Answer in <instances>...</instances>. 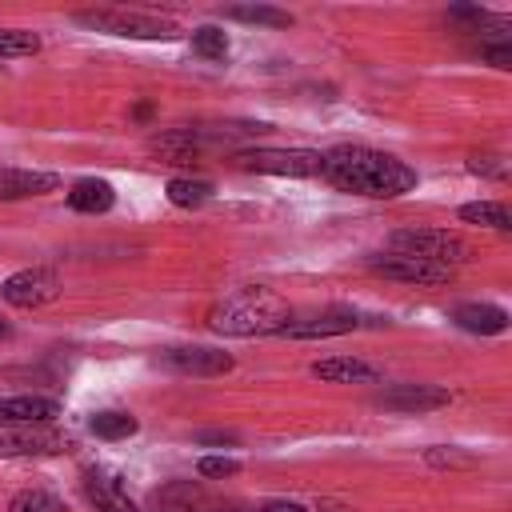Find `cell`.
Returning <instances> with one entry per match:
<instances>
[{"label":"cell","instance_id":"ffe728a7","mask_svg":"<svg viewBox=\"0 0 512 512\" xmlns=\"http://www.w3.org/2000/svg\"><path fill=\"white\" fill-rule=\"evenodd\" d=\"M168 200L176 204V208H200V204H208L212 200V184L208 180H192V176H176V180H168Z\"/></svg>","mask_w":512,"mask_h":512},{"label":"cell","instance_id":"ac0fdd59","mask_svg":"<svg viewBox=\"0 0 512 512\" xmlns=\"http://www.w3.org/2000/svg\"><path fill=\"white\" fill-rule=\"evenodd\" d=\"M136 416L132 412H120V408H108V412H96V416H88V432L92 436H100V440H128V436H136Z\"/></svg>","mask_w":512,"mask_h":512},{"label":"cell","instance_id":"1f68e13d","mask_svg":"<svg viewBox=\"0 0 512 512\" xmlns=\"http://www.w3.org/2000/svg\"><path fill=\"white\" fill-rule=\"evenodd\" d=\"M8 336H12V328H8L4 320H0V340H8Z\"/></svg>","mask_w":512,"mask_h":512},{"label":"cell","instance_id":"9c48e42d","mask_svg":"<svg viewBox=\"0 0 512 512\" xmlns=\"http://www.w3.org/2000/svg\"><path fill=\"white\" fill-rule=\"evenodd\" d=\"M452 400L448 388H436V384H392L376 396V404L384 412H404V416H420V412H436Z\"/></svg>","mask_w":512,"mask_h":512},{"label":"cell","instance_id":"e0dca14e","mask_svg":"<svg viewBox=\"0 0 512 512\" xmlns=\"http://www.w3.org/2000/svg\"><path fill=\"white\" fill-rule=\"evenodd\" d=\"M68 204H72V212L100 216V212H108V208L116 204V192H112V184H108V180L84 176V180H76V184L68 188Z\"/></svg>","mask_w":512,"mask_h":512},{"label":"cell","instance_id":"9a60e30c","mask_svg":"<svg viewBox=\"0 0 512 512\" xmlns=\"http://www.w3.org/2000/svg\"><path fill=\"white\" fill-rule=\"evenodd\" d=\"M452 320H456V328L476 332V336H500L508 328V312L500 304H456Z\"/></svg>","mask_w":512,"mask_h":512},{"label":"cell","instance_id":"ba28073f","mask_svg":"<svg viewBox=\"0 0 512 512\" xmlns=\"http://www.w3.org/2000/svg\"><path fill=\"white\" fill-rule=\"evenodd\" d=\"M368 268L384 280H400V284H416V288H436V284H452V268L444 264H428L416 256H400V252H380L368 260Z\"/></svg>","mask_w":512,"mask_h":512},{"label":"cell","instance_id":"44dd1931","mask_svg":"<svg viewBox=\"0 0 512 512\" xmlns=\"http://www.w3.org/2000/svg\"><path fill=\"white\" fill-rule=\"evenodd\" d=\"M228 20H244V24H268V28H292V12H280V8H268V4H240V8H224Z\"/></svg>","mask_w":512,"mask_h":512},{"label":"cell","instance_id":"277c9868","mask_svg":"<svg viewBox=\"0 0 512 512\" xmlns=\"http://www.w3.org/2000/svg\"><path fill=\"white\" fill-rule=\"evenodd\" d=\"M388 252L416 256V260L444 264V268H456L472 256L468 240L460 232H448V228H400V232L388 236Z\"/></svg>","mask_w":512,"mask_h":512},{"label":"cell","instance_id":"f1b7e54d","mask_svg":"<svg viewBox=\"0 0 512 512\" xmlns=\"http://www.w3.org/2000/svg\"><path fill=\"white\" fill-rule=\"evenodd\" d=\"M196 444H236V432H196Z\"/></svg>","mask_w":512,"mask_h":512},{"label":"cell","instance_id":"d6986e66","mask_svg":"<svg viewBox=\"0 0 512 512\" xmlns=\"http://www.w3.org/2000/svg\"><path fill=\"white\" fill-rule=\"evenodd\" d=\"M460 220H464V224H484V228H496V232H508V228H512L508 204H500V200H476V204H464V208H460Z\"/></svg>","mask_w":512,"mask_h":512},{"label":"cell","instance_id":"3957f363","mask_svg":"<svg viewBox=\"0 0 512 512\" xmlns=\"http://www.w3.org/2000/svg\"><path fill=\"white\" fill-rule=\"evenodd\" d=\"M72 20L92 28V32L128 36V40H176L180 36V28L172 20L152 16V12H128V8H84Z\"/></svg>","mask_w":512,"mask_h":512},{"label":"cell","instance_id":"30bf717a","mask_svg":"<svg viewBox=\"0 0 512 512\" xmlns=\"http://www.w3.org/2000/svg\"><path fill=\"white\" fill-rule=\"evenodd\" d=\"M160 364L180 372V376H224L232 372V356L220 348H200V344H184V348H168L160 352Z\"/></svg>","mask_w":512,"mask_h":512},{"label":"cell","instance_id":"4fadbf2b","mask_svg":"<svg viewBox=\"0 0 512 512\" xmlns=\"http://www.w3.org/2000/svg\"><path fill=\"white\" fill-rule=\"evenodd\" d=\"M84 496H88V504L96 512H136L128 488L120 484L116 472H100V468L84 472Z\"/></svg>","mask_w":512,"mask_h":512},{"label":"cell","instance_id":"cb8c5ba5","mask_svg":"<svg viewBox=\"0 0 512 512\" xmlns=\"http://www.w3.org/2000/svg\"><path fill=\"white\" fill-rule=\"evenodd\" d=\"M192 52L204 56V60H224L228 56V36L220 28H212V24H204V28L192 32Z\"/></svg>","mask_w":512,"mask_h":512},{"label":"cell","instance_id":"5b68a950","mask_svg":"<svg viewBox=\"0 0 512 512\" xmlns=\"http://www.w3.org/2000/svg\"><path fill=\"white\" fill-rule=\"evenodd\" d=\"M236 164L248 172H264V176H320L324 152L312 148H244L236 152Z\"/></svg>","mask_w":512,"mask_h":512},{"label":"cell","instance_id":"d4e9b609","mask_svg":"<svg viewBox=\"0 0 512 512\" xmlns=\"http://www.w3.org/2000/svg\"><path fill=\"white\" fill-rule=\"evenodd\" d=\"M196 472L200 476H236L240 472V460H232V456H200L196 460Z\"/></svg>","mask_w":512,"mask_h":512},{"label":"cell","instance_id":"7a4b0ae2","mask_svg":"<svg viewBox=\"0 0 512 512\" xmlns=\"http://www.w3.org/2000/svg\"><path fill=\"white\" fill-rule=\"evenodd\" d=\"M288 320H292L288 300L276 296L264 284L236 288V292H228L224 300H216L208 308V328L220 332V336H240V340H248V336H272Z\"/></svg>","mask_w":512,"mask_h":512},{"label":"cell","instance_id":"7402d4cb","mask_svg":"<svg viewBox=\"0 0 512 512\" xmlns=\"http://www.w3.org/2000/svg\"><path fill=\"white\" fill-rule=\"evenodd\" d=\"M40 52V36L24 32V28H0V60H16V56H32Z\"/></svg>","mask_w":512,"mask_h":512},{"label":"cell","instance_id":"52a82bcc","mask_svg":"<svg viewBox=\"0 0 512 512\" xmlns=\"http://www.w3.org/2000/svg\"><path fill=\"white\" fill-rule=\"evenodd\" d=\"M0 296L20 312H36L60 296V276L52 268H20L0 284Z\"/></svg>","mask_w":512,"mask_h":512},{"label":"cell","instance_id":"6da1fadb","mask_svg":"<svg viewBox=\"0 0 512 512\" xmlns=\"http://www.w3.org/2000/svg\"><path fill=\"white\" fill-rule=\"evenodd\" d=\"M320 176L340 192L372 196V200H392V196H404V192L416 188V168L412 164H404L388 152L352 148V144L324 152Z\"/></svg>","mask_w":512,"mask_h":512},{"label":"cell","instance_id":"8fae6325","mask_svg":"<svg viewBox=\"0 0 512 512\" xmlns=\"http://www.w3.org/2000/svg\"><path fill=\"white\" fill-rule=\"evenodd\" d=\"M360 328V316L352 308H328L320 316H308V320H288L276 336H288V340H324V336H344Z\"/></svg>","mask_w":512,"mask_h":512},{"label":"cell","instance_id":"7c38bea8","mask_svg":"<svg viewBox=\"0 0 512 512\" xmlns=\"http://www.w3.org/2000/svg\"><path fill=\"white\" fill-rule=\"evenodd\" d=\"M60 400L52 396H0V424H56Z\"/></svg>","mask_w":512,"mask_h":512},{"label":"cell","instance_id":"4dcf8cb0","mask_svg":"<svg viewBox=\"0 0 512 512\" xmlns=\"http://www.w3.org/2000/svg\"><path fill=\"white\" fill-rule=\"evenodd\" d=\"M212 512H248V508H244V504H216Z\"/></svg>","mask_w":512,"mask_h":512},{"label":"cell","instance_id":"8992f818","mask_svg":"<svg viewBox=\"0 0 512 512\" xmlns=\"http://www.w3.org/2000/svg\"><path fill=\"white\" fill-rule=\"evenodd\" d=\"M72 436L56 424H0V456H60Z\"/></svg>","mask_w":512,"mask_h":512},{"label":"cell","instance_id":"484cf974","mask_svg":"<svg viewBox=\"0 0 512 512\" xmlns=\"http://www.w3.org/2000/svg\"><path fill=\"white\" fill-rule=\"evenodd\" d=\"M480 56H484L492 68H512V44H508V40H488V44H480Z\"/></svg>","mask_w":512,"mask_h":512},{"label":"cell","instance_id":"2e32d148","mask_svg":"<svg viewBox=\"0 0 512 512\" xmlns=\"http://www.w3.org/2000/svg\"><path fill=\"white\" fill-rule=\"evenodd\" d=\"M308 372L316 380H328V384H360V380H376L380 376L368 360H356V356H328V360H316Z\"/></svg>","mask_w":512,"mask_h":512},{"label":"cell","instance_id":"4316f807","mask_svg":"<svg viewBox=\"0 0 512 512\" xmlns=\"http://www.w3.org/2000/svg\"><path fill=\"white\" fill-rule=\"evenodd\" d=\"M468 168H472L476 176H480V172H484V176H496V180L504 176V164H500L496 156H488V152H484V156H480V152H472V156H468Z\"/></svg>","mask_w":512,"mask_h":512},{"label":"cell","instance_id":"5bb4252c","mask_svg":"<svg viewBox=\"0 0 512 512\" xmlns=\"http://www.w3.org/2000/svg\"><path fill=\"white\" fill-rule=\"evenodd\" d=\"M60 188L56 172H36V168H0V200H28V196H48Z\"/></svg>","mask_w":512,"mask_h":512},{"label":"cell","instance_id":"83f0119b","mask_svg":"<svg viewBox=\"0 0 512 512\" xmlns=\"http://www.w3.org/2000/svg\"><path fill=\"white\" fill-rule=\"evenodd\" d=\"M256 512H312V508L300 504V500H264Z\"/></svg>","mask_w":512,"mask_h":512},{"label":"cell","instance_id":"603a6c76","mask_svg":"<svg viewBox=\"0 0 512 512\" xmlns=\"http://www.w3.org/2000/svg\"><path fill=\"white\" fill-rule=\"evenodd\" d=\"M8 512H68L52 492H40V488H24L8 500Z\"/></svg>","mask_w":512,"mask_h":512},{"label":"cell","instance_id":"f546056e","mask_svg":"<svg viewBox=\"0 0 512 512\" xmlns=\"http://www.w3.org/2000/svg\"><path fill=\"white\" fill-rule=\"evenodd\" d=\"M312 512H356V508H348V504H340V500H328V496H324Z\"/></svg>","mask_w":512,"mask_h":512}]
</instances>
